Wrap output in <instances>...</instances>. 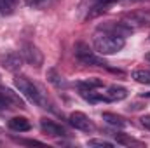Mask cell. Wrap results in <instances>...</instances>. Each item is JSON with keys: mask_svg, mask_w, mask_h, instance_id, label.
Instances as JSON below:
<instances>
[{"mask_svg": "<svg viewBox=\"0 0 150 148\" xmlns=\"http://www.w3.org/2000/svg\"><path fill=\"white\" fill-rule=\"evenodd\" d=\"M93 44H94V49L96 52L103 54V56H112V54H117L122 47H124V38L117 37V35H112L108 32H98L94 38H93Z\"/></svg>", "mask_w": 150, "mask_h": 148, "instance_id": "obj_2", "label": "cell"}, {"mask_svg": "<svg viewBox=\"0 0 150 148\" xmlns=\"http://www.w3.org/2000/svg\"><path fill=\"white\" fill-rule=\"evenodd\" d=\"M11 106H12V105L9 103V99H7V98H5V96H4V94L0 92V111H5V110H9Z\"/></svg>", "mask_w": 150, "mask_h": 148, "instance_id": "obj_20", "label": "cell"}, {"mask_svg": "<svg viewBox=\"0 0 150 148\" xmlns=\"http://www.w3.org/2000/svg\"><path fill=\"white\" fill-rule=\"evenodd\" d=\"M28 2V5H38V4H42L44 0H26Z\"/></svg>", "mask_w": 150, "mask_h": 148, "instance_id": "obj_23", "label": "cell"}, {"mask_svg": "<svg viewBox=\"0 0 150 148\" xmlns=\"http://www.w3.org/2000/svg\"><path fill=\"white\" fill-rule=\"evenodd\" d=\"M131 77L138 82V84H147L150 85V70H134Z\"/></svg>", "mask_w": 150, "mask_h": 148, "instance_id": "obj_17", "label": "cell"}, {"mask_svg": "<svg viewBox=\"0 0 150 148\" xmlns=\"http://www.w3.org/2000/svg\"><path fill=\"white\" fill-rule=\"evenodd\" d=\"M14 84H16V87L19 89V92H21L26 99H30L32 103H35V105L42 106V108H47V106H49L47 94L44 92V89H42L38 84L32 82V80L26 78V77H16V78H14Z\"/></svg>", "mask_w": 150, "mask_h": 148, "instance_id": "obj_1", "label": "cell"}, {"mask_svg": "<svg viewBox=\"0 0 150 148\" xmlns=\"http://www.w3.org/2000/svg\"><path fill=\"white\" fill-rule=\"evenodd\" d=\"M19 143H23V145H44L42 141H35V140H26V141H19Z\"/></svg>", "mask_w": 150, "mask_h": 148, "instance_id": "obj_22", "label": "cell"}, {"mask_svg": "<svg viewBox=\"0 0 150 148\" xmlns=\"http://www.w3.org/2000/svg\"><path fill=\"white\" fill-rule=\"evenodd\" d=\"M145 59H147V61H150V52L147 54V56H145Z\"/></svg>", "mask_w": 150, "mask_h": 148, "instance_id": "obj_25", "label": "cell"}, {"mask_svg": "<svg viewBox=\"0 0 150 148\" xmlns=\"http://www.w3.org/2000/svg\"><path fill=\"white\" fill-rule=\"evenodd\" d=\"M18 0H0V14L2 16H9L16 11Z\"/></svg>", "mask_w": 150, "mask_h": 148, "instance_id": "obj_14", "label": "cell"}, {"mask_svg": "<svg viewBox=\"0 0 150 148\" xmlns=\"http://www.w3.org/2000/svg\"><path fill=\"white\" fill-rule=\"evenodd\" d=\"M77 85H79V87H82V89L93 91V89L103 87V80H101V78H86V80H80V82H77Z\"/></svg>", "mask_w": 150, "mask_h": 148, "instance_id": "obj_13", "label": "cell"}, {"mask_svg": "<svg viewBox=\"0 0 150 148\" xmlns=\"http://www.w3.org/2000/svg\"><path fill=\"white\" fill-rule=\"evenodd\" d=\"M87 145H89V147H105V148H112L113 147V143L105 141V140H89Z\"/></svg>", "mask_w": 150, "mask_h": 148, "instance_id": "obj_19", "label": "cell"}, {"mask_svg": "<svg viewBox=\"0 0 150 148\" xmlns=\"http://www.w3.org/2000/svg\"><path fill=\"white\" fill-rule=\"evenodd\" d=\"M0 92L9 99L11 105H14V106H18V108H26V106H25V101H23V99L19 98V94H16L12 89H9V87H2Z\"/></svg>", "mask_w": 150, "mask_h": 148, "instance_id": "obj_11", "label": "cell"}, {"mask_svg": "<svg viewBox=\"0 0 150 148\" xmlns=\"http://www.w3.org/2000/svg\"><path fill=\"white\" fill-rule=\"evenodd\" d=\"M82 98L86 99V101H89V103H98V101H108V98L107 96H101V94H96V92H93V91H87V89H84L82 92Z\"/></svg>", "mask_w": 150, "mask_h": 148, "instance_id": "obj_16", "label": "cell"}, {"mask_svg": "<svg viewBox=\"0 0 150 148\" xmlns=\"http://www.w3.org/2000/svg\"><path fill=\"white\" fill-rule=\"evenodd\" d=\"M142 125L150 131V115H143V117H142Z\"/></svg>", "mask_w": 150, "mask_h": 148, "instance_id": "obj_21", "label": "cell"}, {"mask_svg": "<svg viewBox=\"0 0 150 148\" xmlns=\"http://www.w3.org/2000/svg\"><path fill=\"white\" fill-rule=\"evenodd\" d=\"M120 23H124L131 30H134V28H147V26H150V9L126 12L120 18Z\"/></svg>", "mask_w": 150, "mask_h": 148, "instance_id": "obj_3", "label": "cell"}, {"mask_svg": "<svg viewBox=\"0 0 150 148\" xmlns=\"http://www.w3.org/2000/svg\"><path fill=\"white\" fill-rule=\"evenodd\" d=\"M119 2H126V4H129V2H131V4H134V2H142V0H119Z\"/></svg>", "mask_w": 150, "mask_h": 148, "instance_id": "obj_24", "label": "cell"}, {"mask_svg": "<svg viewBox=\"0 0 150 148\" xmlns=\"http://www.w3.org/2000/svg\"><path fill=\"white\" fill-rule=\"evenodd\" d=\"M68 122L74 125L75 129L84 131V132H93V131L96 129V127H94V124L89 120V117H87L86 113H82V111H74V113H70Z\"/></svg>", "mask_w": 150, "mask_h": 148, "instance_id": "obj_5", "label": "cell"}, {"mask_svg": "<svg viewBox=\"0 0 150 148\" xmlns=\"http://www.w3.org/2000/svg\"><path fill=\"white\" fill-rule=\"evenodd\" d=\"M21 54H23L25 61H28L32 66H40V65L44 63V56H42V52L38 51L37 45H33V44H25Z\"/></svg>", "mask_w": 150, "mask_h": 148, "instance_id": "obj_6", "label": "cell"}, {"mask_svg": "<svg viewBox=\"0 0 150 148\" xmlns=\"http://www.w3.org/2000/svg\"><path fill=\"white\" fill-rule=\"evenodd\" d=\"M40 127H42V131H44L45 134L54 136V138L65 136V134H67L65 129H63L59 124H56V122H52V120H47V118H42V120H40Z\"/></svg>", "mask_w": 150, "mask_h": 148, "instance_id": "obj_8", "label": "cell"}, {"mask_svg": "<svg viewBox=\"0 0 150 148\" xmlns=\"http://www.w3.org/2000/svg\"><path fill=\"white\" fill-rule=\"evenodd\" d=\"M9 127H11L12 131H18V132H26V131L32 129V124H30L28 118H25V117H12V118L9 120Z\"/></svg>", "mask_w": 150, "mask_h": 148, "instance_id": "obj_9", "label": "cell"}, {"mask_svg": "<svg viewBox=\"0 0 150 148\" xmlns=\"http://www.w3.org/2000/svg\"><path fill=\"white\" fill-rule=\"evenodd\" d=\"M80 61H82V63H86V65H93V66H107V63H105L100 56H94L93 52H89V54L82 56V58H80Z\"/></svg>", "mask_w": 150, "mask_h": 148, "instance_id": "obj_15", "label": "cell"}, {"mask_svg": "<svg viewBox=\"0 0 150 148\" xmlns=\"http://www.w3.org/2000/svg\"><path fill=\"white\" fill-rule=\"evenodd\" d=\"M101 118H103L105 122H108L110 125H115V127H126V125H127V122H126V118H124V117L115 115V113H110V111L101 113Z\"/></svg>", "mask_w": 150, "mask_h": 148, "instance_id": "obj_12", "label": "cell"}, {"mask_svg": "<svg viewBox=\"0 0 150 148\" xmlns=\"http://www.w3.org/2000/svg\"><path fill=\"white\" fill-rule=\"evenodd\" d=\"M47 80H49L51 84H54L56 87H67V82L63 80L61 75L56 73V70H49V72H47Z\"/></svg>", "mask_w": 150, "mask_h": 148, "instance_id": "obj_18", "label": "cell"}, {"mask_svg": "<svg viewBox=\"0 0 150 148\" xmlns=\"http://www.w3.org/2000/svg\"><path fill=\"white\" fill-rule=\"evenodd\" d=\"M100 30H101V32H108V33H112V35H117V37H122V38L133 32L129 26H126V25L120 23V21H119V23L110 21V23H107V25H101Z\"/></svg>", "mask_w": 150, "mask_h": 148, "instance_id": "obj_7", "label": "cell"}, {"mask_svg": "<svg viewBox=\"0 0 150 148\" xmlns=\"http://www.w3.org/2000/svg\"><path fill=\"white\" fill-rule=\"evenodd\" d=\"M23 61H25L23 54H19L16 51H7V52L0 54V65L9 72H18L23 66Z\"/></svg>", "mask_w": 150, "mask_h": 148, "instance_id": "obj_4", "label": "cell"}, {"mask_svg": "<svg viewBox=\"0 0 150 148\" xmlns=\"http://www.w3.org/2000/svg\"><path fill=\"white\" fill-rule=\"evenodd\" d=\"M107 98H108V101H120V99L127 98V89L122 85H110L107 89Z\"/></svg>", "mask_w": 150, "mask_h": 148, "instance_id": "obj_10", "label": "cell"}]
</instances>
